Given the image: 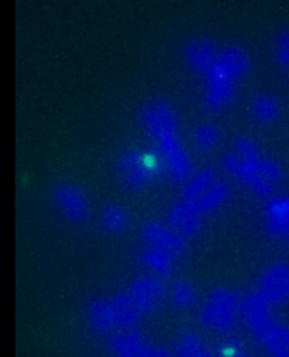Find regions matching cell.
Masks as SVG:
<instances>
[{
    "instance_id": "cell-12",
    "label": "cell",
    "mask_w": 289,
    "mask_h": 357,
    "mask_svg": "<svg viewBox=\"0 0 289 357\" xmlns=\"http://www.w3.org/2000/svg\"><path fill=\"white\" fill-rule=\"evenodd\" d=\"M56 199H58L59 206L72 221H83L84 216H86V201H84V196L77 188L61 185L56 190Z\"/></svg>"
},
{
    "instance_id": "cell-14",
    "label": "cell",
    "mask_w": 289,
    "mask_h": 357,
    "mask_svg": "<svg viewBox=\"0 0 289 357\" xmlns=\"http://www.w3.org/2000/svg\"><path fill=\"white\" fill-rule=\"evenodd\" d=\"M227 196H229V188H227L224 182L217 181L212 188L207 190V192H203L202 196L197 199V201L192 202V204H189V206H192V208L202 216V214L217 209L219 206L226 201Z\"/></svg>"
},
{
    "instance_id": "cell-6",
    "label": "cell",
    "mask_w": 289,
    "mask_h": 357,
    "mask_svg": "<svg viewBox=\"0 0 289 357\" xmlns=\"http://www.w3.org/2000/svg\"><path fill=\"white\" fill-rule=\"evenodd\" d=\"M224 165L229 170L232 176L241 178L247 188H251L254 192L260 194V196H270L272 192V184L267 178H264L260 174L256 172L247 162H244L237 153H231L224 160Z\"/></svg>"
},
{
    "instance_id": "cell-22",
    "label": "cell",
    "mask_w": 289,
    "mask_h": 357,
    "mask_svg": "<svg viewBox=\"0 0 289 357\" xmlns=\"http://www.w3.org/2000/svg\"><path fill=\"white\" fill-rule=\"evenodd\" d=\"M173 302L178 307H189L194 302V290L189 283L180 282L173 288Z\"/></svg>"
},
{
    "instance_id": "cell-11",
    "label": "cell",
    "mask_w": 289,
    "mask_h": 357,
    "mask_svg": "<svg viewBox=\"0 0 289 357\" xmlns=\"http://www.w3.org/2000/svg\"><path fill=\"white\" fill-rule=\"evenodd\" d=\"M247 66L246 56L242 54L241 50L237 47H231L221 56V59H217V66L212 75L209 78H221L226 81H231L235 76L242 75L244 70Z\"/></svg>"
},
{
    "instance_id": "cell-1",
    "label": "cell",
    "mask_w": 289,
    "mask_h": 357,
    "mask_svg": "<svg viewBox=\"0 0 289 357\" xmlns=\"http://www.w3.org/2000/svg\"><path fill=\"white\" fill-rule=\"evenodd\" d=\"M241 314L271 357H289V328L274 322L267 303L249 295L242 300Z\"/></svg>"
},
{
    "instance_id": "cell-5",
    "label": "cell",
    "mask_w": 289,
    "mask_h": 357,
    "mask_svg": "<svg viewBox=\"0 0 289 357\" xmlns=\"http://www.w3.org/2000/svg\"><path fill=\"white\" fill-rule=\"evenodd\" d=\"M235 150H237V155L244 162H247L256 172L260 174V176L267 178L270 182H278L283 178V170H281L279 165L270 159H263L254 142L237 140L235 142Z\"/></svg>"
},
{
    "instance_id": "cell-19",
    "label": "cell",
    "mask_w": 289,
    "mask_h": 357,
    "mask_svg": "<svg viewBox=\"0 0 289 357\" xmlns=\"http://www.w3.org/2000/svg\"><path fill=\"white\" fill-rule=\"evenodd\" d=\"M270 226L289 241V197L276 199L270 208Z\"/></svg>"
},
{
    "instance_id": "cell-27",
    "label": "cell",
    "mask_w": 289,
    "mask_h": 357,
    "mask_svg": "<svg viewBox=\"0 0 289 357\" xmlns=\"http://www.w3.org/2000/svg\"><path fill=\"white\" fill-rule=\"evenodd\" d=\"M221 357H247V356L244 354L242 351H239V349H227Z\"/></svg>"
},
{
    "instance_id": "cell-3",
    "label": "cell",
    "mask_w": 289,
    "mask_h": 357,
    "mask_svg": "<svg viewBox=\"0 0 289 357\" xmlns=\"http://www.w3.org/2000/svg\"><path fill=\"white\" fill-rule=\"evenodd\" d=\"M155 139L160 144V150L164 153L170 174L177 181H183L190 170V162L185 150L177 139V127H162L150 130Z\"/></svg>"
},
{
    "instance_id": "cell-25",
    "label": "cell",
    "mask_w": 289,
    "mask_h": 357,
    "mask_svg": "<svg viewBox=\"0 0 289 357\" xmlns=\"http://www.w3.org/2000/svg\"><path fill=\"white\" fill-rule=\"evenodd\" d=\"M104 222H107L109 228H120L125 222V214L120 209H109L107 218H104Z\"/></svg>"
},
{
    "instance_id": "cell-16",
    "label": "cell",
    "mask_w": 289,
    "mask_h": 357,
    "mask_svg": "<svg viewBox=\"0 0 289 357\" xmlns=\"http://www.w3.org/2000/svg\"><path fill=\"white\" fill-rule=\"evenodd\" d=\"M215 182H217V177H215L212 170L203 169L202 172H198L197 176L187 184V188L183 189L182 202H185V204H192V202L197 201L203 192H207V190L212 188Z\"/></svg>"
},
{
    "instance_id": "cell-9",
    "label": "cell",
    "mask_w": 289,
    "mask_h": 357,
    "mask_svg": "<svg viewBox=\"0 0 289 357\" xmlns=\"http://www.w3.org/2000/svg\"><path fill=\"white\" fill-rule=\"evenodd\" d=\"M128 295L132 297L138 310H140V314H146V312L152 310L155 303L160 298L162 285L155 278H138L132 288H130Z\"/></svg>"
},
{
    "instance_id": "cell-13",
    "label": "cell",
    "mask_w": 289,
    "mask_h": 357,
    "mask_svg": "<svg viewBox=\"0 0 289 357\" xmlns=\"http://www.w3.org/2000/svg\"><path fill=\"white\" fill-rule=\"evenodd\" d=\"M170 221L182 236H194L198 231V226H201V214L192 206L180 201L170 211Z\"/></svg>"
},
{
    "instance_id": "cell-23",
    "label": "cell",
    "mask_w": 289,
    "mask_h": 357,
    "mask_svg": "<svg viewBox=\"0 0 289 357\" xmlns=\"http://www.w3.org/2000/svg\"><path fill=\"white\" fill-rule=\"evenodd\" d=\"M274 56L281 64H289V32H281L276 38Z\"/></svg>"
},
{
    "instance_id": "cell-26",
    "label": "cell",
    "mask_w": 289,
    "mask_h": 357,
    "mask_svg": "<svg viewBox=\"0 0 289 357\" xmlns=\"http://www.w3.org/2000/svg\"><path fill=\"white\" fill-rule=\"evenodd\" d=\"M197 137L202 145H212V142L215 140V137H217V133H215V130L212 127H202L198 128Z\"/></svg>"
},
{
    "instance_id": "cell-2",
    "label": "cell",
    "mask_w": 289,
    "mask_h": 357,
    "mask_svg": "<svg viewBox=\"0 0 289 357\" xmlns=\"http://www.w3.org/2000/svg\"><path fill=\"white\" fill-rule=\"evenodd\" d=\"M235 307H237V297L231 290H215L207 305L203 307V324L215 331H231L235 322Z\"/></svg>"
},
{
    "instance_id": "cell-24",
    "label": "cell",
    "mask_w": 289,
    "mask_h": 357,
    "mask_svg": "<svg viewBox=\"0 0 289 357\" xmlns=\"http://www.w3.org/2000/svg\"><path fill=\"white\" fill-rule=\"evenodd\" d=\"M254 109L260 119H274L276 112H278L274 100L267 98V96H264V98H259L258 101H256Z\"/></svg>"
},
{
    "instance_id": "cell-10",
    "label": "cell",
    "mask_w": 289,
    "mask_h": 357,
    "mask_svg": "<svg viewBox=\"0 0 289 357\" xmlns=\"http://www.w3.org/2000/svg\"><path fill=\"white\" fill-rule=\"evenodd\" d=\"M185 52L190 66H192L195 71L205 75V78H209V76L212 75L215 66H217L214 44L203 43V40H195V43L187 46Z\"/></svg>"
},
{
    "instance_id": "cell-15",
    "label": "cell",
    "mask_w": 289,
    "mask_h": 357,
    "mask_svg": "<svg viewBox=\"0 0 289 357\" xmlns=\"http://www.w3.org/2000/svg\"><path fill=\"white\" fill-rule=\"evenodd\" d=\"M111 307L113 314H115L116 327H132L140 317V310H138L128 294L118 295L116 298H113Z\"/></svg>"
},
{
    "instance_id": "cell-17",
    "label": "cell",
    "mask_w": 289,
    "mask_h": 357,
    "mask_svg": "<svg viewBox=\"0 0 289 357\" xmlns=\"http://www.w3.org/2000/svg\"><path fill=\"white\" fill-rule=\"evenodd\" d=\"M121 169H123L125 182L128 188L136 189V188H141V185L145 184L146 169H145V165L141 164L140 155H138L136 152L130 150V152L126 153Z\"/></svg>"
},
{
    "instance_id": "cell-18",
    "label": "cell",
    "mask_w": 289,
    "mask_h": 357,
    "mask_svg": "<svg viewBox=\"0 0 289 357\" xmlns=\"http://www.w3.org/2000/svg\"><path fill=\"white\" fill-rule=\"evenodd\" d=\"M89 326L96 332L108 331V328L116 327L115 314H113L111 302H95L89 305Z\"/></svg>"
},
{
    "instance_id": "cell-4",
    "label": "cell",
    "mask_w": 289,
    "mask_h": 357,
    "mask_svg": "<svg viewBox=\"0 0 289 357\" xmlns=\"http://www.w3.org/2000/svg\"><path fill=\"white\" fill-rule=\"evenodd\" d=\"M258 297L267 305L281 303L289 298V265L279 263L264 275L259 283Z\"/></svg>"
},
{
    "instance_id": "cell-7",
    "label": "cell",
    "mask_w": 289,
    "mask_h": 357,
    "mask_svg": "<svg viewBox=\"0 0 289 357\" xmlns=\"http://www.w3.org/2000/svg\"><path fill=\"white\" fill-rule=\"evenodd\" d=\"M111 349L116 357H166L160 347H152L135 332H125L111 340Z\"/></svg>"
},
{
    "instance_id": "cell-21",
    "label": "cell",
    "mask_w": 289,
    "mask_h": 357,
    "mask_svg": "<svg viewBox=\"0 0 289 357\" xmlns=\"http://www.w3.org/2000/svg\"><path fill=\"white\" fill-rule=\"evenodd\" d=\"M175 354L177 357H212L205 351L201 339L194 337V335H187L175 347Z\"/></svg>"
},
{
    "instance_id": "cell-20",
    "label": "cell",
    "mask_w": 289,
    "mask_h": 357,
    "mask_svg": "<svg viewBox=\"0 0 289 357\" xmlns=\"http://www.w3.org/2000/svg\"><path fill=\"white\" fill-rule=\"evenodd\" d=\"M141 259L146 263V266H150L157 273H165L172 266V255H169L166 251L153 248V246H148V248L141 251Z\"/></svg>"
},
{
    "instance_id": "cell-8",
    "label": "cell",
    "mask_w": 289,
    "mask_h": 357,
    "mask_svg": "<svg viewBox=\"0 0 289 357\" xmlns=\"http://www.w3.org/2000/svg\"><path fill=\"white\" fill-rule=\"evenodd\" d=\"M141 236L148 246H153V248H158L162 251H166L169 255H178L185 250V245H183L182 234L173 233V231L164 228L160 225H155V222H150V225L145 226V229L141 231Z\"/></svg>"
}]
</instances>
